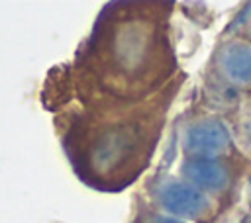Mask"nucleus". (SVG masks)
Instances as JSON below:
<instances>
[{
	"label": "nucleus",
	"mask_w": 251,
	"mask_h": 223,
	"mask_svg": "<svg viewBox=\"0 0 251 223\" xmlns=\"http://www.w3.org/2000/svg\"><path fill=\"white\" fill-rule=\"evenodd\" d=\"M180 174L186 184L204 194H222L231 184V168L220 156H186Z\"/></svg>",
	"instance_id": "obj_5"
},
{
	"label": "nucleus",
	"mask_w": 251,
	"mask_h": 223,
	"mask_svg": "<svg viewBox=\"0 0 251 223\" xmlns=\"http://www.w3.org/2000/svg\"><path fill=\"white\" fill-rule=\"evenodd\" d=\"M114 41H112V63L116 67V76L118 82L124 80L127 76L129 82L137 80L135 72L139 74V78L143 82H147L149 78L141 72V68L145 67H153V53L157 47V31L153 27L141 25V22L137 20H127V22H118V27L114 31Z\"/></svg>",
	"instance_id": "obj_1"
},
{
	"label": "nucleus",
	"mask_w": 251,
	"mask_h": 223,
	"mask_svg": "<svg viewBox=\"0 0 251 223\" xmlns=\"http://www.w3.org/2000/svg\"><path fill=\"white\" fill-rule=\"evenodd\" d=\"M241 223H251V215H247V217H243V219H241Z\"/></svg>",
	"instance_id": "obj_9"
},
{
	"label": "nucleus",
	"mask_w": 251,
	"mask_h": 223,
	"mask_svg": "<svg viewBox=\"0 0 251 223\" xmlns=\"http://www.w3.org/2000/svg\"><path fill=\"white\" fill-rule=\"evenodd\" d=\"M157 203L176 219H194L204 221L212 215V200L208 194L196 190L184 180H163L157 182L153 192Z\"/></svg>",
	"instance_id": "obj_2"
},
{
	"label": "nucleus",
	"mask_w": 251,
	"mask_h": 223,
	"mask_svg": "<svg viewBox=\"0 0 251 223\" xmlns=\"http://www.w3.org/2000/svg\"><path fill=\"white\" fill-rule=\"evenodd\" d=\"M214 76L235 90L251 88V39L231 37L222 41L212 59Z\"/></svg>",
	"instance_id": "obj_3"
},
{
	"label": "nucleus",
	"mask_w": 251,
	"mask_h": 223,
	"mask_svg": "<svg viewBox=\"0 0 251 223\" xmlns=\"http://www.w3.org/2000/svg\"><path fill=\"white\" fill-rule=\"evenodd\" d=\"M245 198H247V205H249V209H251V176H249V180H247V192H245Z\"/></svg>",
	"instance_id": "obj_8"
},
{
	"label": "nucleus",
	"mask_w": 251,
	"mask_h": 223,
	"mask_svg": "<svg viewBox=\"0 0 251 223\" xmlns=\"http://www.w3.org/2000/svg\"><path fill=\"white\" fill-rule=\"evenodd\" d=\"M235 119H233V131L231 137L237 143V147L251 156V98L241 100L239 106L233 110Z\"/></svg>",
	"instance_id": "obj_6"
},
{
	"label": "nucleus",
	"mask_w": 251,
	"mask_h": 223,
	"mask_svg": "<svg viewBox=\"0 0 251 223\" xmlns=\"http://www.w3.org/2000/svg\"><path fill=\"white\" fill-rule=\"evenodd\" d=\"M231 143V129L220 117L194 119L182 135V149L188 156H220Z\"/></svg>",
	"instance_id": "obj_4"
},
{
	"label": "nucleus",
	"mask_w": 251,
	"mask_h": 223,
	"mask_svg": "<svg viewBox=\"0 0 251 223\" xmlns=\"http://www.w3.org/2000/svg\"><path fill=\"white\" fill-rule=\"evenodd\" d=\"M143 223H186V221L171 217V215H163V213H151Z\"/></svg>",
	"instance_id": "obj_7"
}]
</instances>
